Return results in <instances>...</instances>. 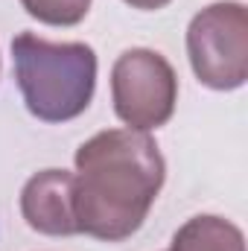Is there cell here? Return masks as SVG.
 Here are the masks:
<instances>
[{
    "label": "cell",
    "mask_w": 248,
    "mask_h": 251,
    "mask_svg": "<svg viewBox=\"0 0 248 251\" xmlns=\"http://www.w3.org/2000/svg\"><path fill=\"white\" fill-rule=\"evenodd\" d=\"M76 231L123 243L140 231L167 181L164 155L149 131L105 128L73 155Z\"/></svg>",
    "instance_id": "1"
},
{
    "label": "cell",
    "mask_w": 248,
    "mask_h": 251,
    "mask_svg": "<svg viewBox=\"0 0 248 251\" xmlns=\"http://www.w3.org/2000/svg\"><path fill=\"white\" fill-rule=\"evenodd\" d=\"M12 67L26 111L41 123H67L88 111L97 91V53L82 41L12 38Z\"/></svg>",
    "instance_id": "2"
},
{
    "label": "cell",
    "mask_w": 248,
    "mask_h": 251,
    "mask_svg": "<svg viewBox=\"0 0 248 251\" xmlns=\"http://www.w3.org/2000/svg\"><path fill=\"white\" fill-rule=\"evenodd\" d=\"M187 56L210 91H237L248 79V12L240 0H219L193 15Z\"/></svg>",
    "instance_id": "3"
},
{
    "label": "cell",
    "mask_w": 248,
    "mask_h": 251,
    "mask_svg": "<svg viewBox=\"0 0 248 251\" xmlns=\"http://www.w3.org/2000/svg\"><path fill=\"white\" fill-rule=\"evenodd\" d=\"M114 114L134 131H152L173 120L178 102V76L158 50L131 47L111 67Z\"/></svg>",
    "instance_id": "4"
},
{
    "label": "cell",
    "mask_w": 248,
    "mask_h": 251,
    "mask_svg": "<svg viewBox=\"0 0 248 251\" xmlns=\"http://www.w3.org/2000/svg\"><path fill=\"white\" fill-rule=\"evenodd\" d=\"M21 216L24 222L44 237H73L76 210H73V173L41 170L21 190Z\"/></svg>",
    "instance_id": "5"
},
{
    "label": "cell",
    "mask_w": 248,
    "mask_h": 251,
    "mask_svg": "<svg viewBox=\"0 0 248 251\" xmlns=\"http://www.w3.org/2000/svg\"><path fill=\"white\" fill-rule=\"evenodd\" d=\"M170 251H246V234L231 219L201 213L173 234Z\"/></svg>",
    "instance_id": "6"
},
{
    "label": "cell",
    "mask_w": 248,
    "mask_h": 251,
    "mask_svg": "<svg viewBox=\"0 0 248 251\" xmlns=\"http://www.w3.org/2000/svg\"><path fill=\"white\" fill-rule=\"evenodd\" d=\"M21 6L47 26H76L91 12V0H21Z\"/></svg>",
    "instance_id": "7"
},
{
    "label": "cell",
    "mask_w": 248,
    "mask_h": 251,
    "mask_svg": "<svg viewBox=\"0 0 248 251\" xmlns=\"http://www.w3.org/2000/svg\"><path fill=\"white\" fill-rule=\"evenodd\" d=\"M123 3H128L131 9H140V12H155V9L170 6L173 0H123Z\"/></svg>",
    "instance_id": "8"
}]
</instances>
